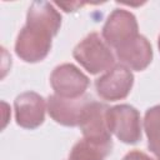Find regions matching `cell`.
Listing matches in <instances>:
<instances>
[{
  "label": "cell",
  "instance_id": "obj_1",
  "mask_svg": "<svg viewBox=\"0 0 160 160\" xmlns=\"http://www.w3.org/2000/svg\"><path fill=\"white\" fill-rule=\"evenodd\" d=\"M75 60L90 74L96 75L114 66V54L98 32L85 36L72 50Z\"/></svg>",
  "mask_w": 160,
  "mask_h": 160
},
{
  "label": "cell",
  "instance_id": "obj_2",
  "mask_svg": "<svg viewBox=\"0 0 160 160\" xmlns=\"http://www.w3.org/2000/svg\"><path fill=\"white\" fill-rule=\"evenodd\" d=\"M106 122L110 132L125 144H136L141 139L140 114L129 104L109 108L106 111Z\"/></svg>",
  "mask_w": 160,
  "mask_h": 160
},
{
  "label": "cell",
  "instance_id": "obj_3",
  "mask_svg": "<svg viewBox=\"0 0 160 160\" xmlns=\"http://www.w3.org/2000/svg\"><path fill=\"white\" fill-rule=\"evenodd\" d=\"M54 35L41 28L28 25L20 30L15 41V52L25 62H38L44 60L50 49Z\"/></svg>",
  "mask_w": 160,
  "mask_h": 160
},
{
  "label": "cell",
  "instance_id": "obj_4",
  "mask_svg": "<svg viewBox=\"0 0 160 160\" xmlns=\"http://www.w3.org/2000/svg\"><path fill=\"white\" fill-rule=\"evenodd\" d=\"M89 78L72 64H61L56 66L50 75V85L55 95L66 99H78L84 96Z\"/></svg>",
  "mask_w": 160,
  "mask_h": 160
},
{
  "label": "cell",
  "instance_id": "obj_5",
  "mask_svg": "<svg viewBox=\"0 0 160 160\" xmlns=\"http://www.w3.org/2000/svg\"><path fill=\"white\" fill-rule=\"evenodd\" d=\"M134 75L129 68L116 64L109 69L95 81L98 95L108 101H118L125 99L131 91Z\"/></svg>",
  "mask_w": 160,
  "mask_h": 160
},
{
  "label": "cell",
  "instance_id": "obj_6",
  "mask_svg": "<svg viewBox=\"0 0 160 160\" xmlns=\"http://www.w3.org/2000/svg\"><path fill=\"white\" fill-rule=\"evenodd\" d=\"M138 30V21L132 12L124 9H115L102 26V39L109 46L116 49L139 35Z\"/></svg>",
  "mask_w": 160,
  "mask_h": 160
},
{
  "label": "cell",
  "instance_id": "obj_7",
  "mask_svg": "<svg viewBox=\"0 0 160 160\" xmlns=\"http://www.w3.org/2000/svg\"><path fill=\"white\" fill-rule=\"evenodd\" d=\"M108 109L109 108L102 102L92 99L89 101L79 124L85 139L102 144H111V132L106 122Z\"/></svg>",
  "mask_w": 160,
  "mask_h": 160
},
{
  "label": "cell",
  "instance_id": "obj_8",
  "mask_svg": "<svg viewBox=\"0 0 160 160\" xmlns=\"http://www.w3.org/2000/svg\"><path fill=\"white\" fill-rule=\"evenodd\" d=\"M91 98L81 96L78 99H66L58 95H50L46 101V109L50 118L64 126H79L82 112Z\"/></svg>",
  "mask_w": 160,
  "mask_h": 160
},
{
  "label": "cell",
  "instance_id": "obj_9",
  "mask_svg": "<svg viewBox=\"0 0 160 160\" xmlns=\"http://www.w3.org/2000/svg\"><path fill=\"white\" fill-rule=\"evenodd\" d=\"M16 124L24 129H36L45 119L46 104L41 95L26 91L16 96L14 101Z\"/></svg>",
  "mask_w": 160,
  "mask_h": 160
},
{
  "label": "cell",
  "instance_id": "obj_10",
  "mask_svg": "<svg viewBox=\"0 0 160 160\" xmlns=\"http://www.w3.org/2000/svg\"><path fill=\"white\" fill-rule=\"evenodd\" d=\"M115 51L120 62L135 71L146 69L152 60L151 44L145 36L140 34L118 46Z\"/></svg>",
  "mask_w": 160,
  "mask_h": 160
},
{
  "label": "cell",
  "instance_id": "obj_11",
  "mask_svg": "<svg viewBox=\"0 0 160 160\" xmlns=\"http://www.w3.org/2000/svg\"><path fill=\"white\" fill-rule=\"evenodd\" d=\"M26 24L45 29L55 36L61 25V15L51 2L34 1L28 10Z\"/></svg>",
  "mask_w": 160,
  "mask_h": 160
},
{
  "label": "cell",
  "instance_id": "obj_12",
  "mask_svg": "<svg viewBox=\"0 0 160 160\" xmlns=\"http://www.w3.org/2000/svg\"><path fill=\"white\" fill-rule=\"evenodd\" d=\"M111 144H102L89 139L79 140L70 150L69 160H105L111 152Z\"/></svg>",
  "mask_w": 160,
  "mask_h": 160
},
{
  "label": "cell",
  "instance_id": "obj_13",
  "mask_svg": "<svg viewBox=\"0 0 160 160\" xmlns=\"http://www.w3.org/2000/svg\"><path fill=\"white\" fill-rule=\"evenodd\" d=\"M144 130L149 150L160 160V105L149 108L144 116Z\"/></svg>",
  "mask_w": 160,
  "mask_h": 160
},
{
  "label": "cell",
  "instance_id": "obj_14",
  "mask_svg": "<svg viewBox=\"0 0 160 160\" xmlns=\"http://www.w3.org/2000/svg\"><path fill=\"white\" fill-rule=\"evenodd\" d=\"M122 160H155L152 158H150L148 154L142 152V151H139V150H132V151H129L124 158Z\"/></svg>",
  "mask_w": 160,
  "mask_h": 160
},
{
  "label": "cell",
  "instance_id": "obj_15",
  "mask_svg": "<svg viewBox=\"0 0 160 160\" xmlns=\"http://www.w3.org/2000/svg\"><path fill=\"white\" fill-rule=\"evenodd\" d=\"M1 105H2V111H4V122H2V129H4V128H5V125H6V122H8V116H6V114H8V112H10V111L8 110V108H9V106H8V104H6V102H4V101H2V102H1Z\"/></svg>",
  "mask_w": 160,
  "mask_h": 160
},
{
  "label": "cell",
  "instance_id": "obj_16",
  "mask_svg": "<svg viewBox=\"0 0 160 160\" xmlns=\"http://www.w3.org/2000/svg\"><path fill=\"white\" fill-rule=\"evenodd\" d=\"M158 48H159V51H160V35H159V39H158Z\"/></svg>",
  "mask_w": 160,
  "mask_h": 160
}]
</instances>
